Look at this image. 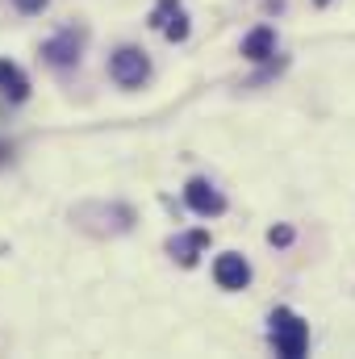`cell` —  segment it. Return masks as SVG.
<instances>
[{"label": "cell", "instance_id": "cell-8", "mask_svg": "<svg viewBox=\"0 0 355 359\" xmlns=\"http://www.w3.org/2000/svg\"><path fill=\"white\" fill-rule=\"evenodd\" d=\"M243 55H247L251 63H264V59H272V55H276V34H272L267 25L251 29V34H247V42H243Z\"/></svg>", "mask_w": 355, "mask_h": 359}, {"label": "cell", "instance_id": "cell-2", "mask_svg": "<svg viewBox=\"0 0 355 359\" xmlns=\"http://www.w3.org/2000/svg\"><path fill=\"white\" fill-rule=\"evenodd\" d=\"M109 72H113V80H117L121 88H138V84L151 76V63H147V55H142V50H134V46H121V50L113 55Z\"/></svg>", "mask_w": 355, "mask_h": 359}, {"label": "cell", "instance_id": "cell-12", "mask_svg": "<svg viewBox=\"0 0 355 359\" xmlns=\"http://www.w3.org/2000/svg\"><path fill=\"white\" fill-rule=\"evenodd\" d=\"M4 155H8V151H4V147H0V159H4Z\"/></svg>", "mask_w": 355, "mask_h": 359}, {"label": "cell", "instance_id": "cell-11", "mask_svg": "<svg viewBox=\"0 0 355 359\" xmlns=\"http://www.w3.org/2000/svg\"><path fill=\"white\" fill-rule=\"evenodd\" d=\"M13 4H17L21 13H42V8H46V0H13Z\"/></svg>", "mask_w": 355, "mask_h": 359}, {"label": "cell", "instance_id": "cell-4", "mask_svg": "<svg viewBox=\"0 0 355 359\" xmlns=\"http://www.w3.org/2000/svg\"><path fill=\"white\" fill-rule=\"evenodd\" d=\"M151 25L163 29V38H172V42H184L188 38V17H184L180 0H159L155 13H151Z\"/></svg>", "mask_w": 355, "mask_h": 359}, {"label": "cell", "instance_id": "cell-7", "mask_svg": "<svg viewBox=\"0 0 355 359\" xmlns=\"http://www.w3.org/2000/svg\"><path fill=\"white\" fill-rule=\"evenodd\" d=\"M213 276H217V284H222V288H247L251 268H247V259H243V255H217Z\"/></svg>", "mask_w": 355, "mask_h": 359}, {"label": "cell", "instance_id": "cell-6", "mask_svg": "<svg viewBox=\"0 0 355 359\" xmlns=\"http://www.w3.org/2000/svg\"><path fill=\"white\" fill-rule=\"evenodd\" d=\"M209 247V234L205 230H188V234H176L172 243H168V251H172V259L184 264V268H192L196 264V255Z\"/></svg>", "mask_w": 355, "mask_h": 359}, {"label": "cell", "instance_id": "cell-10", "mask_svg": "<svg viewBox=\"0 0 355 359\" xmlns=\"http://www.w3.org/2000/svg\"><path fill=\"white\" fill-rule=\"evenodd\" d=\"M267 243H272V247H288V243H293V230H288V226H272V230H267Z\"/></svg>", "mask_w": 355, "mask_h": 359}, {"label": "cell", "instance_id": "cell-9", "mask_svg": "<svg viewBox=\"0 0 355 359\" xmlns=\"http://www.w3.org/2000/svg\"><path fill=\"white\" fill-rule=\"evenodd\" d=\"M0 92L13 96V100H25V96H29V80H25L21 67L8 63V59H0Z\"/></svg>", "mask_w": 355, "mask_h": 359}, {"label": "cell", "instance_id": "cell-1", "mask_svg": "<svg viewBox=\"0 0 355 359\" xmlns=\"http://www.w3.org/2000/svg\"><path fill=\"white\" fill-rule=\"evenodd\" d=\"M305 343H309V326L293 309H276L272 313V347H276V355L284 359L305 355Z\"/></svg>", "mask_w": 355, "mask_h": 359}, {"label": "cell", "instance_id": "cell-5", "mask_svg": "<svg viewBox=\"0 0 355 359\" xmlns=\"http://www.w3.org/2000/svg\"><path fill=\"white\" fill-rule=\"evenodd\" d=\"M80 46H84V38H80L76 29H63V34H55V38L42 46V55H46V63H55V67H72V63L80 59Z\"/></svg>", "mask_w": 355, "mask_h": 359}, {"label": "cell", "instance_id": "cell-3", "mask_svg": "<svg viewBox=\"0 0 355 359\" xmlns=\"http://www.w3.org/2000/svg\"><path fill=\"white\" fill-rule=\"evenodd\" d=\"M184 201H188V209H192V213H201V217H217V213L226 209L222 192H217L209 180H188V188H184Z\"/></svg>", "mask_w": 355, "mask_h": 359}, {"label": "cell", "instance_id": "cell-13", "mask_svg": "<svg viewBox=\"0 0 355 359\" xmlns=\"http://www.w3.org/2000/svg\"><path fill=\"white\" fill-rule=\"evenodd\" d=\"M318 4H330V0H318Z\"/></svg>", "mask_w": 355, "mask_h": 359}]
</instances>
